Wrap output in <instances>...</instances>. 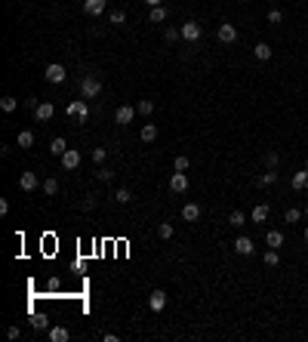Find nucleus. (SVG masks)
I'll use <instances>...</instances> for the list:
<instances>
[{"mask_svg": "<svg viewBox=\"0 0 308 342\" xmlns=\"http://www.w3.org/2000/svg\"><path fill=\"white\" fill-rule=\"evenodd\" d=\"M105 157H108L105 148H93V160H96V164H105Z\"/></svg>", "mask_w": 308, "mask_h": 342, "instance_id": "nucleus-38", "label": "nucleus"}, {"mask_svg": "<svg viewBox=\"0 0 308 342\" xmlns=\"http://www.w3.org/2000/svg\"><path fill=\"white\" fill-rule=\"evenodd\" d=\"M157 139V127H154V123H145V127H142V142H154Z\"/></svg>", "mask_w": 308, "mask_h": 342, "instance_id": "nucleus-24", "label": "nucleus"}, {"mask_svg": "<svg viewBox=\"0 0 308 342\" xmlns=\"http://www.w3.org/2000/svg\"><path fill=\"white\" fill-rule=\"evenodd\" d=\"M136 114H139V111H136V105H117V111H114L117 127H130Z\"/></svg>", "mask_w": 308, "mask_h": 342, "instance_id": "nucleus-4", "label": "nucleus"}, {"mask_svg": "<svg viewBox=\"0 0 308 342\" xmlns=\"http://www.w3.org/2000/svg\"><path fill=\"white\" fill-rule=\"evenodd\" d=\"M148 309H151V312H164V309H167V293H164V290H154V293L148 296Z\"/></svg>", "mask_w": 308, "mask_h": 342, "instance_id": "nucleus-9", "label": "nucleus"}, {"mask_svg": "<svg viewBox=\"0 0 308 342\" xmlns=\"http://www.w3.org/2000/svg\"><path fill=\"white\" fill-rule=\"evenodd\" d=\"M302 238H305V241H308V225H305V235H302Z\"/></svg>", "mask_w": 308, "mask_h": 342, "instance_id": "nucleus-46", "label": "nucleus"}, {"mask_svg": "<svg viewBox=\"0 0 308 342\" xmlns=\"http://www.w3.org/2000/svg\"><path fill=\"white\" fill-rule=\"evenodd\" d=\"M43 191L52 197V194H59V179H43Z\"/></svg>", "mask_w": 308, "mask_h": 342, "instance_id": "nucleus-31", "label": "nucleus"}, {"mask_svg": "<svg viewBox=\"0 0 308 342\" xmlns=\"http://www.w3.org/2000/svg\"><path fill=\"white\" fill-rule=\"evenodd\" d=\"M268 22H271V25H281V22H284V12H281V9H271V12H268Z\"/></svg>", "mask_w": 308, "mask_h": 342, "instance_id": "nucleus-37", "label": "nucleus"}, {"mask_svg": "<svg viewBox=\"0 0 308 342\" xmlns=\"http://www.w3.org/2000/svg\"><path fill=\"white\" fill-rule=\"evenodd\" d=\"M179 31H182V37H185L188 43H197V40H201V37H204V28H201V25H197L194 19H191V22H185V25H182V28H179Z\"/></svg>", "mask_w": 308, "mask_h": 342, "instance_id": "nucleus-5", "label": "nucleus"}, {"mask_svg": "<svg viewBox=\"0 0 308 342\" xmlns=\"http://www.w3.org/2000/svg\"><path fill=\"white\" fill-rule=\"evenodd\" d=\"M59 160H62L65 170H77V167H80V151H77V148H68Z\"/></svg>", "mask_w": 308, "mask_h": 342, "instance_id": "nucleus-7", "label": "nucleus"}, {"mask_svg": "<svg viewBox=\"0 0 308 342\" xmlns=\"http://www.w3.org/2000/svg\"><path fill=\"white\" fill-rule=\"evenodd\" d=\"M278 262H281V256H278V250H271V247H268V250H265V265H271V268H275Z\"/></svg>", "mask_w": 308, "mask_h": 342, "instance_id": "nucleus-35", "label": "nucleus"}, {"mask_svg": "<svg viewBox=\"0 0 308 342\" xmlns=\"http://www.w3.org/2000/svg\"><path fill=\"white\" fill-rule=\"evenodd\" d=\"M49 339L52 342H65L68 339V327H49Z\"/></svg>", "mask_w": 308, "mask_h": 342, "instance_id": "nucleus-23", "label": "nucleus"}, {"mask_svg": "<svg viewBox=\"0 0 308 342\" xmlns=\"http://www.w3.org/2000/svg\"><path fill=\"white\" fill-rule=\"evenodd\" d=\"M34 145V133L31 130H22L19 133V148H31Z\"/></svg>", "mask_w": 308, "mask_h": 342, "instance_id": "nucleus-25", "label": "nucleus"}, {"mask_svg": "<svg viewBox=\"0 0 308 342\" xmlns=\"http://www.w3.org/2000/svg\"><path fill=\"white\" fill-rule=\"evenodd\" d=\"M241 3H244V0H241Z\"/></svg>", "mask_w": 308, "mask_h": 342, "instance_id": "nucleus-48", "label": "nucleus"}, {"mask_svg": "<svg viewBox=\"0 0 308 342\" xmlns=\"http://www.w3.org/2000/svg\"><path fill=\"white\" fill-rule=\"evenodd\" d=\"M265 247H271V250H278V247H284V235L275 228V231H268L265 235Z\"/></svg>", "mask_w": 308, "mask_h": 342, "instance_id": "nucleus-16", "label": "nucleus"}, {"mask_svg": "<svg viewBox=\"0 0 308 342\" xmlns=\"http://www.w3.org/2000/svg\"><path fill=\"white\" fill-rule=\"evenodd\" d=\"M305 216H308V207H305Z\"/></svg>", "mask_w": 308, "mask_h": 342, "instance_id": "nucleus-47", "label": "nucleus"}, {"mask_svg": "<svg viewBox=\"0 0 308 342\" xmlns=\"http://www.w3.org/2000/svg\"><path fill=\"white\" fill-rule=\"evenodd\" d=\"M37 185H40V179L34 176V173H22V176H19V188H22V191H34Z\"/></svg>", "mask_w": 308, "mask_h": 342, "instance_id": "nucleus-12", "label": "nucleus"}, {"mask_svg": "<svg viewBox=\"0 0 308 342\" xmlns=\"http://www.w3.org/2000/svg\"><path fill=\"white\" fill-rule=\"evenodd\" d=\"M278 151H265V170H278Z\"/></svg>", "mask_w": 308, "mask_h": 342, "instance_id": "nucleus-30", "label": "nucleus"}, {"mask_svg": "<svg viewBox=\"0 0 308 342\" xmlns=\"http://www.w3.org/2000/svg\"><path fill=\"white\" fill-rule=\"evenodd\" d=\"M123 22H126V12H120V9L111 12V25H123Z\"/></svg>", "mask_w": 308, "mask_h": 342, "instance_id": "nucleus-39", "label": "nucleus"}, {"mask_svg": "<svg viewBox=\"0 0 308 342\" xmlns=\"http://www.w3.org/2000/svg\"><path fill=\"white\" fill-rule=\"evenodd\" d=\"M275 182H278V173H275V170H265V173L256 179V185H262V188H265V185H275Z\"/></svg>", "mask_w": 308, "mask_h": 342, "instance_id": "nucleus-22", "label": "nucleus"}, {"mask_svg": "<svg viewBox=\"0 0 308 342\" xmlns=\"http://www.w3.org/2000/svg\"><path fill=\"white\" fill-rule=\"evenodd\" d=\"M65 114H68V117H74V120H86V117H89V108H86V99L80 96V99H74V102H68V108H65Z\"/></svg>", "mask_w": 308, "mask_h": 342, "instance_id": "nucleus-2", "label": "nucleus"}, {"mask_svg": "<svg viewBox=\"0 0 308 342\" xmlns=\"http://www.w3.org/2000/svg\"><path fill=\"white\" fill-rule=\"evenodd\" d=\"M49 151H52V154H56V157H62V154L68 151V142H65L62 136H56V139H52V142H49Z\"/></svg>", "mask_w": 308, "mask_h": 342, "instance_id": "nucleus-18", "label": "nucleus"}, {"mask_svg": "<svg viewBox=\"0 0 308 342\" xmlns=\"http://www.w3.org/2000/svg\"><path fill=\"white\" fill-rule=\"evenodd\" d=\"M216 37H219L222 43H234V40H238V28H234L231 22H222L219 31H216Z\"/></svg>", "mask_w": 308, "mask_h": 342, "instance_id": "nucleus-6", "label": "nucleus"}, {"mask_svg": "<svg viewBox=\"0 0 308 342\" xmlns=\"http://www.w3.org/2000/svg\"><path fill=\"white\" fill-rule=\"evenodd\" d=\"M170 191H176V194L188 191V176H185V173H173V176H170Z\"/></svg>", "mask_w": 308, "mask_h": 342, "instance_id": "nucleus-8", "label": "nucleus"}, {"mask_svg": "<svg viewBox=\"0 0 308 342\" xmlns=\"http://www.w3.org/2000/svg\"><path fill=\"white\" fill-rule=\"evenodd\" d=\"M25 105L31 108V111H37V105H40V102H37V99H34V96H28V99H25Z\"/></svg>", "mask_w": 308, "mask_h": 342, "instance_id": "nucleus-43", "label": "nucleus"}, {"mask_svg": "<svg viewBox=\"0 0 308 342\" xmlns=\"http://www.w3.org/2000/svg\"><path fill=\"white\" fill-rule=\"evenodd\" d=\"M173 167H176V173H185V170H188V167H191V160H188V157H185V154H179V157H176V160H173Z\"/></svg>", "mask_w": 308, "mask_h": 342, "instance_id": "nucleus-28", "label": "nucleus"}, {"mask_svg": "<svg viewBox=\"0 0 308 342\" xmlns=\"http://www.w3.org/2000/svg\"><path fill=\"white\" fill-rule=\"evenodd\" d=\"M111 176H114V173L108 170V167H102V170H99V179H102V182H111Z\"/></svg>", "mask_w": 308, "mask_h": 342, "instance_id": "nucleus-41", "label": "nucleus"}, {"mask_svg": "<svg viewBox=\"0 0 308 342\" xmlns=\"http://www.w3.org/2000/svg\"><path fill=\"white\" fill-rule=\"evenodd\" d=\"M179 37H182V31H179V28H167V31H164V40H167V43H176Z\"/></svg>", "mask_w": 308, "mask_h": 342, "instance_id": "nucleus-36", "label": "nucleus"}, {"mask_svg": "<svg viewBox=\"0 0 308 342\" xmlns=\"http://www.w3.org/2000/svg\"><path fill=\"white\" fill-rule=\"evenodd\" d=\"M157 235L164 238V241H170V238H173V225H170V222H160V225H157Z\"/></svg>", "mask_w": 308, "mask_h": 342, "instance_id": "nucleus-34", "label": "nucleus"}, {"mask_svg": "<svg viewBox=\"0 0 308 342\" xmlns=\"http://www.w3.org/2000/svg\"><path fill=\"white\" fill-rule=\"evenodd\" d=\"M182 219L185 222H197V219H201V207H197V204H185L182 207Z\"/></svg>", "mask_w": 308, "mask_h": 342, "instance_id": "nucleus-15", "label": "nucleus"}, {"mask_svg": "<svg viewBox=\"0 0 308 342\" xmlns=\"http://www.w3.org/2000/svg\"><path fill=\"white\" fill-rule=\"evenodd\" d=\"M99 93H102V80H99V77H93V74L80 77V96H83V99H96Z\"/></svg>", "mask_w": 308, "mask_h": 342, "instance_id": "nucleus-1", "label": "nucleus"}, {"mask_svg": "<svg viewBox=\"0 0 308 342\" xmlns=\"http://www.w3.org/2000/svg\"><path fill=\"white\" fill-rule=\"evenodd\" d=\"M228 225H234V228H244V225H247V213H244V210H231V216H228Z\"/></svg>", "mask_w": 308, "mask_h": 342, "instance_id": "nucleus-17", "label": "nucleus"}, {"mask_svg": "<svg viewBox=\"0 0 308 342\" xmlns=\"http://www.w3.org/2000/svg\"><path fill=\"white\" fill-rule=\"evenodd\" d=\"M290 185H293L296 191H305V188H308V170H299V173H293Z\"/></svg>", "mask_w": 308, "mask_h": 342, "instance_id": "nucleus-14", "label": "nucleus"}, {"mask_svg": "<svg viewBox=\"0 0 308 342\" xmlns=\"http://www.w3.org/2000/svg\"><path fill=\"white\" fill-rule=\"evenodd\" d=\"M250 219L253 222H265L268 219V204H256V207H253V213H250Z\"/></svg>", "mask_w": 308, "mask_h": 342, "instance_id": "nucleus-19", "label": "nucleus"}, {"mask_svg": "<svg viewBox=\"0 0 308 342\" xmlns=\"http://www.w3.org/2000/svg\"><path fill=\"white\" fill-rule=\"evenodd\" d=\"M142 3H148V6H160L164 0H142Z\"/></svg>", "mask_w": 308, "mask_h": 342, "instance_id": "nucleus-45", "label": "nucleus"}, {"mask_svg": "<svg viewBox=\"0 0 308 342\" xmlns=\"http://www.w3.org/2000/svg\"><path fill=\"white\" fill-rule=\"evenodd\" d=\"M136 111H139L142 117H148V114L154 111V102H151V99H139V102H136Z\"/></svg>", "mask_w": 308, "mask_h": 342, "instance_id": "nucleus-21", "label": "nucleus"}, {"mask_svg": "<svg viewBox=\"0 0 308 342\" xmlns=\"http://www.w3.org/2000/svg\"><path fill=\"white\" fill-rule=\"evenodd\" d=\"M105 3H108V0H83V12L86 15H102Z\"/></svg>", "mask_w": 308, "mask_h": 342, "instance_id": "nucleus-11", "label": "nucleus"}, {"mask_svg": "<svg viewBox=\"0 0 308 342\" xmlns=\"http://www.w3.org/2000/svg\"><path fill=\"white\" fill-rule=\"evenodd\" d=\"M43 77H46L49 83H65V80H68V71H65V65L52 62V65H46V68H43Z\"/></svg>", "mask_w": 308, "mask_h": 342, "instance_id": "nucleus-3", "label": "nucleus"}, {"mask_svg": "<svg viewBox=\"0 0 308 342\" xmlns=\"http://www.w3.org/2000/svg\"><path fill=\"white\" fill-rule=\"evenodd\" d=\"M6 336H9V339H19V336H22V330H19V327H9V330H6Z\"/></svg>", "mask_w": 308, "mask_h": 342, "instance_id": "nucleus-44", "label": "nucleus"}, {"mask_svg": "<svg viewBox=\"0 0 308 342\" xmlns=\"http://www.w3.org/2000/svg\"><path fill=\"white\" fill-rule=\"evenodd\" d=\"M299 219H302V210H296V207H290L284 213V222H299Z\"/></svg>", "mask_w": 308, "mask_h": 342, "instance_id": "nucleus-32", "label": "nucleus"}, {"mask_svg": "<svg viewBox=\"0 0 308 342\" xmlns=\"http://www.w3.org/2000/svg\"><path fill=\"white\" fill-rule=\"evenodd\" d=\"M151 22H154V25L167 22V9H164V6H151Z\"/></svg>", "mask_w": 308, "mask_h": 342, "instance_id": "nucleus-26", "label": "nucleus"}, {"mask_svg": "<svg viewBox=\"0 0 308 342\" xmlns=\"http://www.w3.org/2000/svg\"><path fill=\"white\" fill-rule=\"evenodd\" d=\"M52 114H56V108H52V102H40V105H37V111H34V117H37L40 123H43V120H49Z\"/></svg>", "mask_w": 308, "mask_h": 342, "instance_id": "nucleus-13", "label": "nucleus"}, {"mask_svg": "<svg viewBox=\"0 0 308 342\" xmlns=\"http://www.w3.org/2000/svg\"><path fill=\"white\" fill-rule=\"evenodd\" d=\"M31 327H34V330H46V327H49V321H46L43 315H34V318H31Z\"/></svg>", "mask_w": 308, "mask_h": 342, "instance_id": "nucleus-33", "label": "nucleus"}, {"mask_svg": "<svg viewBox=\"0 0 308 342\" xmlns=\"http://www.w3.org/2000/svg\"><path fill=\"white\" fill-rule=\"evenodd\" d=\"M80 210H96V197H93V194H89V197H86V201L80 204Z\"/></svg>", "mask_w": 308, "mask_h": 342, "instance_id": "nucleus-40", "label": "nucleus"}, {"mask_svg": "<svg viewBox=\"0 0 308 342\" xmlns=\"http://www.w3.org/2000/svg\"><path fill=\"white\" fill-rule=\"evenodd\" d=\"M0 108H3V111H15V108H19V99H15V96H3V99H0Z\"/></svg>", "mask_w": 308, "mask_h": 342, "instance_id": "nucleus-27", "label": "nucleus"}, {"mask_svg": "<svg viewBox=\"0 0 308 342\" xmlns=\"http://www.w3.org/2000/svg\"><path fill=\"white\" fill-rule=\"evenodd\" d=\"M253 250H256V244H253L247 235H241L238 241H234V253H238V256H250Z\"/></svg>", "mask_w": 308, "mask_h": 342, "instance_id": "nucleus-10", "label": "nucleus"}, {"mask_svg": "<svg viewBox=\"0 0 308 342\" xmlns=\"http://www.w3.org/2000/svg\"><path fill=\"white\" fill-rule=\"evenodd\" d=\"M9 213V201H6V197H0V216H6Z\"/></svg>", "mask_w": 308, "mask_h": 342, "instance_id": "nucleus-42", "label": "nucleus"}, {"mask_svg": "<svg viewBox=\"0 0 308 342\" xmlns=\"http://www.w3.org/2000/svg\"><path fill=\"white\" fill-rule=\"evenodd\" d=\"M253 56H256L259 62H268L271 59V46L268 43H256V46H253Z\"/></svg>", "mask_w": 308, "mask_h": 342, "instance_id": "nucleus-20", "label": "nucleus"}, {"mask_svg": "<svg viewBox=\"0 0 308 342\" xmlns=\"http://www.w3.org/2000/svg\"><path fill=\"white\" fill-rule=\"evenodd\" d=\"M114 201H117V204H130V201H133L130 188H117V191H114Z\"/></svg>", "mask_w": 308, "mask_h": 342, "instance_id": "nucleus-29", "label": "nucleus"}]
</instances>
